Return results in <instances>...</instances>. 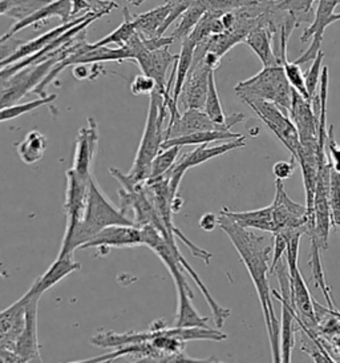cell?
Wrapping results in <instances>:
<instances>
[{
  "instance_id": "f1b7e54d",
  "label": "cell",
  "mask_w": 340,
  "mask_h": 363,
  "mask_svg": "<svg viewBox=\"0 0 340 363\" xmlns=\"http://www.w3.org/2000/svg\"><path fill=\"white\" fill-rule=\"evenodd\" d=\"M206 6L203 3V0H200L194 4H191V7L181 15L180 22L177 24L176 30L171 33V36L174 38V40H183L186 39L191 31L196 28V26L201 21L202 16L205 15Z\"/></svg>"
},
{
  "instance_id": "e575fe53",
  "label": "cell",
  "mask_w": 340,
  "mask_h": 363,
  "mask_svg": "<svg viewBox=\"0 0 340 363\" xmlns=\"http://www.w3.org/2000/svg\"><path fill=\"white\" fill-rule=\"evenodd\" d=\"M323 60H324V54L322 51H319V54L312 60V65L310 67V69L305 74L306 88H307L308 97L311 101L314 97L318 95L319 83H320V76H322V69H323Z\"/></svg>"
},
{
  "instance_id": "ffe728a7",
  "label": "cell",
  "mask_w": 340,
  "mask_h": 363,
  "mask_svg": "<svg viewBox=\"0 0 340 363\" xmlns=\"http://www.w3.org/2000/svg\"><path fill=\"white\" fill-rule=\"evenodd\" d=\"M81 269V264L77 262L74 255H57L52 265L42 274V277L35 281L30 290L26 293L31 298H42V294L52 289L56 284L62 282L64 278Z\"/></svg>"
},
{
  "instance_id": "9c48e42d",
  "label": "cell",
  "mask_w": 340,
  "mask_h": 363,
  "mask_svg": "<svg viewBox=\"0 0 340 363\" xmlns=\"http://www.w3.org/2000/svg\"><path fill=\"white\" fill-rule=\"evenodd\" d=\"M244 147H246L244 136L239 138V139L226 141V143H223L221 145H215V147H209V144L197 145L196 150L186 153L181 160L177 161L171 167V169L166 174H164L168 179V182H169L170 194L173 197L178 196L181 182L183 179L185 173L189 171L191 168L198 167V165H201L203 162L215 159V157H220V156H222V155L230 152V150L244 148Z\"/></svg>"
},
{
  "instance_id": "7c38bea8",
  "label": "cell",
  "mask_w": 340,
  "mask_h": 363,
  "mask_svg": "<svg viewBox=\"0 0 340 363\" xmlns=\"http://www.w3.org/2000/svg\"><path fill=\"white\" fill-rule=\"evenodd\" d=\"M271 209L276 226L274 233L291 229H302L305 233L307 232L310 223L307 206L293 201L280 180H276V197L271 203Z\"/></svg>"
},
{
  "instance_id": "ba28073f",
  "label": "cell",
  "mask_w": 340,
  "mask_h": 363,
  "mask_svg": "<svg viewBox=\"0 0 340 363\" xmlns=\"http://www.w3.org/2000/svg\"><path fill=\"white\" fill-rule=\"evenodd\" d=\"M246 104L254 111L255 115L283 143V145L297 160L298 153L300 150V141L297 127L294 125L288 113L274 103L266 100H250Z\"/></svg>"
},
{
  "instance_id": "83f0119b",
  "label": "cell",
  "mask_w": 340,
  "mask_h": 363,
  "mask_svg": "<svg viewBox=\"0 0 340 363\" xmlns=\"http://www.w3.org/2000/svg\"><path fill=\"white\" fill-rule=\"evenodd\" d=\"M123 12H124V22L121 23L113 33L106 35V38L97 40L96 43L91 44L92 48L108 47L112 44H116L118 47H124L130 40V38L137 33L133 15L129 13L128 9H123Z\"/></svg>"
},
{
  "instance_id": "7bdbcfd3",
  "label": "cell",
  "mask_w": 340,
  "mask_h": 363,
  "mask_svg": "<svg viewBox=\"0 0 340 363\" xmlns=\"http://www.w3.org/2000/svg\"><path fill=\"white\" fill-rule=\"evenodd\" d=\"M244 7H250V6H264L267 3H271L274 0H241Z\"/></svg>"
},
{
  "instance_id": "603a6c76",
  "label": "cell",
  "mask_w": 340,
  "mask_h": 363,
  "mask_svg": "<svg viewBox=\"0 0 340 363\" xmlns=\"http://www.w3.org/2000/svg\"><path fill=\"white\" fill-rule=\"evenodd\" d=\"M244 43L247 44L250 50L259 57L264 67L280 65L279 56L273 50V31L264 23V12L261 15V22L247 33Z\"/></svg>"
},
{
  "instance_id": "ac0fdd59",
  "label": "cell",
  "mask_w": 340,
  "mask_h": 363,
  "mask_svg": "<svg viewBox=\"0 0 340 363\" xmlns=\"http://www.w3.org/2000/svg\"><path fill=\"white\" fill-rule=\"evenodd\" d=\"M67 189L64 212L67 217V225H74L80 221L84 216L85 205L89 192V184L92 177H83L74 169H68L65 173Z\"/></svg>"
},
{
  "instance_id": "6da1fadb",
  "label": "cell",
  "mask_w": 340,
  "mask_h": 363,
  "mask_svg": "<svg viewBox=\"0 0 340 363\" xmlns=\"http://www.w3.org/2000/svg\"><path fill=\"white\" fill-rule=\"evenodd\" d=\"M218 216H220L218 226L230 238L232 244L238 252L239 258L242 259L254 284L262 313H264V318H265L273 361L280 362L279 322L276 320L274 305H273V293L268 282V276H270L268 262H271L270 259L273 255V242H270L266 235H256L253 229H246L235 224L225 214L218 213Z\"/></svg>"
},
{
  "instance_id": "e0dca14e",
  "label": "cell",
  "mask_w": 340,
  "mask_h": 363,
  "mask_svg": "<svg viewBox=\"0 0 340 363\" xmlns=\"http://www.w3.org/2000/svg\"><path fill=\"white\" fill-rule=\"evenodd\" d=\"M98 129L95 118H88V125L80 129L74 143V165L71 169L83 177H92L96 153L98 150Z\"/></svg>"
},
{
  "instance_id": "d6a6232c",
  "label": "cell",
  "mask_w": 340,
  "mask_h": 363,
  "mask_svg": "<svg viewBox=\"0 0 340 363\" xmlns=\"http://www.w3.org/2000/svg\"><path fill=\"white\" fill-rule=\"evenodd\" d=\"M203 111L209 115V118L214 120L215 123H218V124H225L227 121V116L223 112L222 104H221L220 95H218L214 71H212L210 76H209V88H208V95H206V100H205Z\"/></svg>"
},
{
  "instance_id": "7402d4cb",
  "label": "cell",
  "mask_w": 340,
  "mask_h": 363,
  "mask_svg": "<svg viewBox=\"0 0 340 363\" xmlns=\"http://www.w3.org/2000/svg\"><path fill=\"white\" fill-rule=\"evenodd\" d=\"M27 297L23 296L10 308L0 311V350H12L24 326Z\"/></svg>"
},
{
  "instance_id": "52a82bcc",
  "label": "cell",
  "mask_w": 340,
  "mask_h": 363,
  "mask_svg": "<svg viewBox=\"0 0 340 363\" xmlns=\"http://www.w3.org/2000/svg\"><path fill=\"white\" fill-rule=\"evenodd\" d=\"M124 47L129 51L132 60L137 63L141 72L154 79L157 89L162 94H165L166 83H168L166 80L168 69L170 65L177 62L178 55L170 54L169 47L150 51L145 47L144 40L138 33H135Z\"/></svg>"
},
{
  "instance_id": "ee69618b",
  "label": "cell",
  "mask_w": 340,
  "mask_h": 363,
  "mask_svg": "<svg viewBox=\"0 0 340 363\" xmlns=\"http://www.w3.org/2000/svg\"><path fill=\"white\" fill-rule=\"evenodd\" d=\"M8 9H10L8 3L6 0H0V15H7Z\"/></svg>"
},
{
  "instance_id": "74e56055",
  "label": "cell",
  "mask_w": 340,
  "mask_h": 363,
  "mask_svg": "<svg viewBox=\"0 0 340 363\" xmlns=\"http://www.w3.org/2000/svg\"><path fill=\"white\" fill-rule=\"evenodd\" d=\"M326 153H327V159H329L332 171L340 174V144H338L335 140L332 125L329 127V136L326 141Z\"/></svg>"
},
{
  "instance_id": "277c9868",
  "label": "cell",
  "mask_w": 340,
  "mask_h": 363,
  "mask_svg": "<svg viewBox=\"0 0 340 363\" xmlns=\"http://www.w3.org/2000/svg\"><path fill=\"white\" fill-rule=\"evenodd\" d=\"M235 95L244 103L250 100H266L276 104L288 113L293 100V86L287 80L282 65L264 67L256 75L238 83Z\"/></svg>"
},
{
  "instance_id": "4dcf8cb0",
  "label": "cell",
  "mask_w": 340,
  "mask_h": 363,
  "mask_svg": "<svg viewBox=\"0 0 340 363\" xmlns=\"http://www.w3.org/2000/svg\"><path fill=\"white\" fill-rule=\"evenodd\" d=\"M56 99H57V95L52 94V95H47L45 97H38V99L28 101V103H24V104L18 103V104H13L11 107L3 108V109H0V123L21 118L23 115L30 113L38 108L50 106Z\"/></svg>"
},
{
  "instance_id": "5bb4252c",
  "label": "cell",
  "mask_w": 340,
  "mask_h": 363,
  "mask_svg": "<svg viewBox=\"0 0 340 363\" xmlns=\"http://www.w3.org/2000/svg\"><path fill=\"white\" fill-rule=\"evenodd\" d=\"M288 116L297 127L300 145L318 147L319 115L314 111L312 103L295 89H293Z\"/></svg>"
},
{
  "instance_id": "9a60e30c",
  "label": "cell",
  "mask_w": 340,
  "mask_h": 363,
  "mask_svg": "<svg viewBox=\"0 0 340 363\" xmlns=\"http://www.w3.org/2000/svg\"><path fill=\"white\" fill-rule=\"evenodd\" d=\"M24 296L27 297L24 326L16 340L13 352L21 358V362H42L38 340V305L40 298H31L27 294Z\"/></svg>"
},
{
  "instance_id": "d590c367",
  "label": "cell",
  "mask_w": 340,
  "mask_h": 363,
  "mask_svg": "<svg viewBox=\"0 0 340 363\" xmlns=\"http://www.w3.org/2000/svg\"><path fill=\"white\" fill-rule=\"evenodd\" d=\"M291 230H294V229H291ZM291 230H283V232H278L273 235L274 238H273V255H271V262H270V276L274 274L276 265L285 258Z\"/></svg>"
},
{
  "instance_id": "484cf974",
  "label": "cell",
  "mask_w": 340,
  "mask_h": 363,
  "mask_svg": "<svg viewBox=\"0 0 340 363\" xmlns=\"http://www.w3.org/2000/svg\"><path fill=\"white\" fill-rule=\"evenodd\" d=\"M170 11H171V1H168L166 4H162L150 11L135 15L133 18L136 23L137 33L145 38L162 36L161 30L164 23L166 22Z\"/></svg>"
},
{
  "instance_id": "60d3db41",
  "label": "cell",
  "mask_w": 340,
  "mask_h": 363,
  "mask_svg": "<svg viewBox=\"0 0 340 363\" xmlns=\"http://www.w3.org/2000/svg\"><path fill=\"white\" fill-rule=\"evenodd\" d=\"M23 43L21 40H18L15 38H10L7 40H0V62L7 59L8 56L13 54Z\"/></svg>"
},
{
  "instance_id": "44dd1931",
  "label": "cell",
  "mask_w": 340,
  "mask_h": 363,
  "mask_svg": "<svg viewBox=\"0 0 340 363\" xmlns=\"http://www.w3.org/2000/svg\"><path fill=\"white\" fill-rule=\"evenodd\" d=\"M55 16L60 18L63 23L69 22V18L72 16V0L50 1L48 4L42 6L39 10L32 12L31 15H28L23 21L15 23L11 27L8 33L0 36V40H7L10 38H15L16 33L26 30L27 27H31V26H35L38 23L45 22V21L55 18Z\"/></svg>"
},
{
  "instance_id": "8fae6325",
  "label": "cell",
  "mask_w": 340,
  "mask_h": 363,
  "mask_svg": "<svg viewBox=\"0 0 340 363\" xmlns=\"http://www.w3.org/2000/svg\"><path fill=\"white\" fill-rule=\"evenodd\" d=\"M244 120V113H233L227 116V121L225 124H218L209 118L203 109L188 108L171 125L165 128V140L205 130H230L232 127L242 123Z\"/></svg>"
},
{
  "instance_id": "ab89813d",
  "label": "cell",
  "mask_w": 340,
  "mask_h": 363,
  "mask_svg": "<svg viewBox=\"0 0 340 363\" xmlns=\"http://www.w3.org/2000/svg\"><path fill=\"white\" fill-rule=\"evenodd\" d=\"M295 165H297V160L293 157L291 161H278L273 167V173L276 176V180H280V182H286L288 180L295 171Z\"/></svg>"
},
{
  "instance_id": "2e32d148",
  "label": "cell",
  "mask_w": 340,
  "mask_h": 363,
  "mask_svg": "<svg viewBox=\"0 0 340 363\" xmlns=\"http://www.w3.org/2000/svg\"><path fill=\"white\" fill-rule=\"evenodd\" d=\"M142 245V232L136 225H109L101 229L80 249L96 247L106 255L112 247H132Z\"/></svg>"
},
{
  "instance_id": "4316f807",
  "label": "cell",
  "mask_w": 340,
  "mask_h": 363,
  "mask_svg": "<svg viewBox=\"0 0 340 363\" xmlns=\"http://www.w3.org/2000/svg\"><path fill=\"white\" fill-rule=\"evenodd\" d=\"M47 145H48L47 138L42 135V132L33 129L31 132H28L26 138L16 145V152L24 164L32 165L42 160L47 150Z\"/></svg>"
},
{
  "instance_id": "bcb514c9",
  "label": "cell",
  "mask_w": 340,
  "mask_h": 363,
  "mask_svg": "<svg viewBox=\"0 0 340 363\" xmlns=\"http://www.w3.org/2000/svg\"><path fill=\"white\" fill-rule=\"evenodd\" d=\"M338 21H340V13H335V15L332 16V24L335 22H338Z\"/></svg>"
},
{
  "instance_id": "f35d334b",
  "label": "cell",
  "mask_w": 340,
  "mask_h": 363,
  "mask_svg": "<svg viewBox=\"0 0 340 363\" xmlns=\"http://www.w3.org/2000/svg\"><path fill=\"white\" fill-rule=\"evenodd\" d=\"M156 88H157V84H156L154 79L142 74V75H137L133 79V82L130 84V92L136 96L150 95Z\"/></svg>"
},
{
  "instance_id": "8992f818",
  "label": "cell",
  "mask_w": 340,
  "mask_h": 363,
  "mask_svg": "<svg viewBox=\"0 0 340 363\" xmlns=\"http://www.w3.org/2000/svg\"><path fill=\"white\" fill-rule=\"evenodd\" d=\"M72 39L59 47L45 60L28 65L10 77L0 80V109L18 104L23 97L33 92L35 88L45 79V76L50 74L53 65L68 55Z\"/></svg>"
},
{
  "instance_id": "f546056e",
  "label": "cell",
  "mask_w": 340,
  "mask_h": 363,
  "mask_svg": "<svg viewBox=\"0 0 340 363\" xmlns=\"http://www.w3.org/2000/svg\"><path fill=\"white\" fill-rule=\"evenodd\" d=\"M318 0H279L276 1L278 9L287 11L299 26L302 22H310L314 19L312 9Z\"/></svg>"
},
{
  "instance_id": "8d00e7d4",
  "label": "cell",
  "mask_w": 340,
  "mask_h": 363,
  "mask_svg": "<svg viewBox=\"0 0 340 363\" xmlns=\"http://www.w3.org/2000/svg\"><path fill=\"white\" fill-rule=\"evenodd\" d=\"M329 208H331V221L340 230V174L334 171L331 173Z\"/></svg>"
},
{
  "instance_id": "836d02e7",
  "label": "cell",
  "mask_w": 340,
  "mask_h": 363,
  "mask_svg": "<svg viewBox=\"0 0 340 363\" xmlns=\"http://www.w3.org/2000/svg\"><path fill=\"white\" fill-rule=\"evenodd\" d=\"M6 1L10 6L7 16L15 19L16 22L23 21L24 18L31 15L32 12L39 10L40 7L50 3L48 0H6Z\"/></svg>"
},
{
  "instance_id": "7a4b0ae2",
  "label": "cell",
  "mask_w": 340,
  "mask_h": 363,
  "mask_svg": "<svg viewBox=\"0 0 340 363\" xmlns=\"http://www.w3.org/2000/svg\"><path fill=\"white\" fill-rule=\"evenodd\" d=\"M109 225H135L127 214L117 209L101 191L98 184L92 177L89 184V192L85 205L84 216L74 225L65 226L62 246L59 255H74L76 249H80L89 240H92L101 229Z\"/></svg>"
},
{
  "instance_id": "1f68e13d",
  "label": "cell",
  "mask_w": 340,
  "mask_h": 363,
  "mask_svg": "<svg viewBox=\"0 0 340 363\" xmlns=\"http://www.w3.org/2000/svg\"><path fill=\"white\" fill-rule=\"evenodd\" d=\"M181 148L178 145L170 147L166 150H161L159 155L156 156V159L152 162V169H150V176H149L147 182H153L157 180L159 177H162L164 174H166L171 169V167L177 162L178 155H180Z\"/></svg>"
},
{
  "instance_id": "30bf717a",
  "label": "cell",
  "mask_w": 340,
  "mask_h": 363,
  "mask_svg": "<svg viewBox=\"0 0 340 363\" xmlns=\"http://www.w3.org/2000/svg\"><path fill=\"white\" fill-rule=\"evenodd\" d=\"M208 51L205 40L197 45L191 69L181 91L180 103L183 109L198 108L203 109L209 88V76L214 71L203 62V55Z\"/></svg>"
},
{
  "instance_id": "f6af8a7d",
  "label": "cell",
  "mask_w": 340,
  "mask_h": 363,
  "mask_svg": "<svg viewBox=\"0 0 340 363\" xmlns=\"http://www.w3.org/2000/svg\"><path fill=\"white\" fill-rule=\"evenodd\" d=\"M130 4H133V6H141L145 0H128Z\"/></svg>"
},
{
  "instance_id": "cb8c5ba5",
  "label": "cell",
  "mask_w": 340,
  "mask_h": 363,
  "mask_svg": "<svg viewBox=\"0 0 340 363\" xmlns=\"http://www.w3.org/2000/svg\"><path fill=\"white\" fill-rule=\"evenodd\" d=\"M220 213L225 214L235 224L246 228V229L261 230V232L271 233V235H274V232H276L271 205H268L266 208H261V209L249 211V212H232L227 208H223Z\"/></svg>"
},
{
  "instance_id": "7dc6e473",
  "label": "cell",
  "mask_w": 340,
  "mask_h": 363,
  "mask_svg": "<svg viewBox=\"0 0 340 363\" xmlns=\"http://www.w3.org/2000/svg\"><path fill=\"white\" fill-rule=\"evenodd\" d=\"M48 1H55V0H48Z\"/></svg>"
},
{
  "instance_id": "d4e9b609",
  "label": "cell",
  "mask_w": 340,
  "mask_h": 363,
  "mask_svg": "<svg viewBox=\"0 0 340 363\" xmlns=\"http://www.w3.org/2000/svg\"><path fill=\"white\" fill-rule=\"evenodd\" d=\"M242 138L241 133H234L230 130H205V132H196L191 135H185L180 138L165 140L161 145V150H166L170 147H191V145H202V144H212L215 141H230V140Z\"/></svg>"
},
{
  "instance_id": "d6986e66",
  "label": "cell",
  "mask_w": 340,
  "mask_h": 363,
  "mask_svg": "<svg viewBox=\"0 0 340 363\" xmlns=\"http://www.w3.org/2000/svg\"><path fill=\"white\" fill-rule=\"evenodd\" d=\"M95 13L96 12H86L84 15H81L80 18H76L74 21L63 23L62 26L55 27L51 31L42 33V35H40V36L36 38V39H32L30 42H23V43L21 44V47H19L13 54L8 56L7 59H4L3 62H0V69L4 68V67H7V65H12V63H16V62H19V60L27 57V56H31V55L42 51L45 47H48L50 44L55 42L59 36H62L64 33L69 31L71 28H74L77 24L85 22L88 18H91V16L95 15Z\"/></svg>"
},
{
  "instance_id": "b9f144b4",
  "label": "cell",
  "mask_w": 340,
  "mask_h": 363,
  "mask_svg": "<svg viewBox=\"0 0 340 363\" xmlns=\"http://www.w3.org/2000/svg\"><path fill=\"white\" fill-rule=\"evenodd\" d=\"M218 221H220V216L214 213H205L200 218V228L205 232H212L217 226H218Z\"/></svg>"
},
{
  "instance_id": "3957f363",
  "label": "cell",
  "mask_w": 340,
  "mask_h": 363,
  "mask_svg": "<svg viewBox=\"0 0 340 363\" xmlns=\"http://www.w3.org/2000/svg\"><path fill=\"white\" fill-rule=\"evenodd\" d=\"M168 115V108L164 94L157 88L149 95V109L147 124L138 145L137 153L128 177L135 182H147L150 176L152 162L161 150L165 141L164 123Z\"/></svg>"
},
{
  "instance_id": "5b68a950",
  "label": "cell",
  "mask_w": 340,
  "mask_h": 363,
  "mask_svg": "<svg viewBox=\"0 0 340 363\" xmlns=\"http://www.w3.org/2000/svg\"><path fill=\"white\" fill-rule=\"evenodd\" d=\"M305 235V230L294 229L290 233V241L287 246L285 259L288 267V281H290V296L291 302L295 309L298 315V323L300 329L308 334L310 337L317 338L315 333L312 330L314 326L318 325L317 313H315V303L311 298V294L308 291L306 281L300 273V269L298 265L299 261V246L302 235Z\"/></svg>"
},
{
  "instance_id": "4fadbf2b",
  "label": "cell",
  "mask_w": 340,
  "mask_h": 363,
  "mask_svg": "<svg viewBox=\"0 0 340 363\" xmlns=\"http://www.w3.org/2000/svg\"><path fill=\"white\" fill-rule=\"evenodd\" d=\"M317 3L318 7L314 13L312 23L300 36L302 43H307L308 40H311V44L295 60V63L299 65L312 62L319 54V51H322L320 47L324 38V31L332 24V16L335 15V9L339 6L340 0H318Z\"/></svg>"
}]
</instances>
